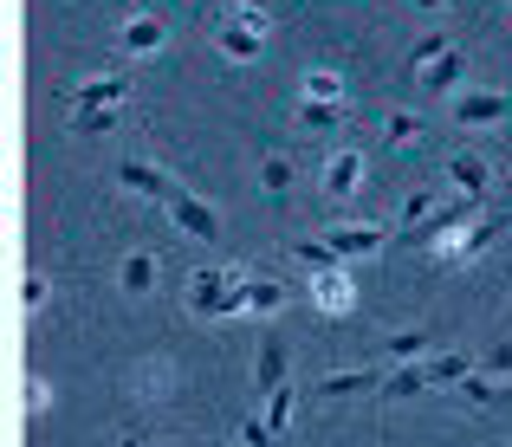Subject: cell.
Returning a JSON list of instances; mask_svg holds the SVG:
<instances>
[{
    "mask_svg": "<svg viewBox=\"0 0 512 447\" xmlns=\"http://www.w3.org/2000/svg\"><path fill=\"white\" fill-rule=\"evenodd\" d=\"M506 117H512L506 91H467V98H454V124L461 130H487V124H506Z\"/></svg>",
    "mask_w": 512,
    "mask_h": 447,
    "instance_id": "obj_6",
    "label": "cell"
},
{
    "mask_svg": "<svg viewBox=\"0 0 512 447\" xmlns=\"http://www.w3.org/2000/svg\"><path fill=\"white\" fill-rule=\"evenodd\" d=\"M448 52H454V39H448V33H428V39H415L409 65H415V72H428V65H435V59H448Z\"/></svg>",
    "mask_w": 512,
    "mask_h": 447,
    "instance_id": "obj_25",
    "label": "cell"
},
{
    "mask_svg": "<svg viewBox=\"0 0 512 447\" xmlns=\"http://www.w3.org/2000/svg\"><path fill=\"white\" fill-rule=\"evenodd\" d=\"M124 117H117V104L111 111H78V137H104V130H117Z\"/></svg>",
    "mask_w": 512,
    "mask_h": 447,
    "instance_id": "obj_31",
    "label": "cell"
},
{
    "mask_svg": "<svg viewBox=\"0 0 512 447\" xmlns=\"http://www.w3.org/2000/svg\"><path fill=\"white\" fill-rule=\"evenodd\" d=\"M117 46H124V59H156V52L169 46V20H156V13H130V20L117 26Z\"/></svg>",
    "mask_w": 512,
    "mask_h": 447,
    "instance_id": "obj_5",
    "label": "cell"
},
{
    "mask_svg": "<svg viewBox=\"0 0 512 447\" xmlns=\"http://www.w3.org/2000/svg\"><path fill=\"white\" fill-rule=\"evenodd\" d=\"M286 253H292V260L305 266V273H325V266H344L338 253H331V240H292Z\"/></svg>",
    "mask_w": 512,
    "mask_h": 447,
    "instance_id": "obj_20",
    "label": "cell"
},
{
    "mask_svg": "<svg viewBox=\"0 0 512 447\" xmlns=\"http://www.w3.org/2000/svg\"><path fill=\"white\" fill-rule=\"evenodd\" d=\"M299 124H305V130H338V124H344V104L305 98V104H299Z\"/></svg>",
    "mask_w": 512,
    "mask_h": 447,
    "instance_id": "obj_22",
    "label": "cell"
},
{
    "mask_svg": "<svg viewBox=\"0 0 512 447\" xmlns=\"http://www.w3.org/2000/svg\"><path fill=\"white\" fill-rule=\"evenodd\" d=\"M253 389H260V402H273L279 389H286V337H279V331L260 337V357H253Z\"/></svg>",
    "mask_w": 512,
    "mask_h": 447,
    "instance_id": "obj_7",
    "label": "cell"
},
{
    "mask_svg": "<svg viewBox=\"0 0 512 447\" xmlns=\"http://www.w3.org/2000/svg\"><path fill=\"white\" fill-rule=\"evenodd\" d=\"M46 409H52V383L33 376V383H26V422H46Z\"/></svg>",
    "mask_w": 512,
    "mask_h": 447,
    "instance_id": "obj_30",
    "label": "cell"
},
{
    "mask_svg": "<svg viewBox=\"0 0 512 447\" xmlns=\"http://www.w3.org/2000/svg\"><path fill=\"white\" fill-rule=\"evenodd\" d=\"M422 389H428V370H422V363H402V370L383 383V402H396V396H422Z\"/></svg>",
    "mask_w": 512,
    "mask_h": 447,
    "instance_id": "obj_21",
    "label": "cell"
},
{
    "mask_svg": "<svg viewBox=\"0 0 512 447\" xmlns=\"http://www.w3.org/2000/svg\"><path fill=\"white\" fill-rule=\"evenodd\" d=\"M415 137H422V117H415V111H396V117H389V130H383L389 149H402V143H415Z\"/></svg>",
    "mask_w": 512,
    "mask_h": 447,
    "instance_id": "obj_27",
    "label": "cell"
},
{
    "mask_svg": "<svg viewBox=\"0 0 512 447\" xmlns=\"http://www.w3.org/2000/svg\"><path fill=\"white\" fill-rule=\"evenodd\" d=\"M325 240H331V253L350 266V260H363V253H383L389 227H376V221H363V227H325Z\"/></svg>",
    "mask_w": 512,
    "mask_h": 447,
    "instance_id": "obj_9",
    "label": "cell"
},
{
    "mask_svg": "<svg viewBox=\"0 0 512 447\" xmlns=\"http://www.w3.org/2000/svg\"><path fill=\"white\" fill-rule=\"evenodd\" d=\"M500 227H506V221H474V227H461L454 240H441V247H428V260H435V266H474L480 253H487L493 240H500Z\"/></svg>",
    "mask_w": 512,
    "mask_h": 447,
    "instance_id": "obj_4",
    "label": "cell"
},
{
    "mask_svg": "<svg viewBox=\"0 0 512 447\" xmlns=\"http://www.w3.org/2000/svg\"><path fill=\"white\" fill-rule=\"evenodd\" d=\"M247 279L253 273H227V266H201L188 279V311L201 324H221V318H240L247 311Z\"/></svg>",
    "mask_w": 512,
    "mask_h": 447,
    "instance_id": "obj_1",
    "label": "cell"
},
{
    "mask_svg": "<svg viewBox=\"0 0 512 447\" xmlns=\"http://www.w3.org/2000/svg\"><path fill=\"white\" fill-rule=\"evenodd\" d=\"M357 188H363V149H331L325 156V195L350 201Z\"/></svg>",
    "mask_w": 512,
    "mask_h": 447,
    "instance_id": "obj_10",
    "label": "cell"
},
{
    "mask_svg": "<svg viewBox=\"0 0 512 447\" xmlns=\"http://www.w3.org/2000/svg\"><path fill=\"white\" fill-rule=\"evenodd\" d=\"M305 98H325V104H344V72H305Z\"/></svg>",
    "mask_w": 512,
    "mask_h": 447,
    "instance_id": "obj_23",
    "label": "cell"
},
{
    "mask_svg": "<svg viewBox=\"0 0 512 447\" xmlns=\"http://www.w3.org/2000/svg\"><path fill=\"white\" fill-rule=\"evenodd\" d=\"M435 350V331H396V337H383V363H415V357H428Z\"/></svg>",
    "mask_w": 512,
    "mask_h": 447,
    "instance_id": "obj_18",
    "label": "cell"
},
{
    "mask_svg": "<svg viewBox=\"0 0 512 447\" xmlns=\"http://www.w3.org/2000/svg\"><path fill=\"white\" fill-rule=\"evenodd\" d=\"M124 447H195V441H124Z\"/></svg>",
    "mask_w": 512,
    "mask_h": 447,
    "instance_id": "obj_36",
    "label": "cell"
},
{
    "mask_svg": "<svg viewBox=\"0 0 512 447\" xmlns=\"http://www.w3.org/2000/svg\"><path fill=\"white\" fill-rule=\"evenodd\" d=\"M20 305H26V318H39V311L52 305V279H46V273H26V292H20Z\"/></svg>",
    "mask_w": 512,
    "mask_h": 447,
    "instance_id": "obj_28",
    "label": "cell"
},
{
    "mask_svg": "<svg viewBox=\"0 0 512 447\" xmlns=\"http://www.w3.org/2000/svg\"><path fill=\"white\" fill-rule=\"evenodd\" d=\"M487 376H493V383H506V376H512V331L487 350Z\"/></svg>",
    "mask_w": 512,
    "mask_h": 447,
    "instance_id": "obj_33",
    "label": "cell"
},
{
    "mask_svg": "<svg viewBox=\"0 0 512 447\" xmlns=\"http://www.w3.org/2000/svg\"><path fill=\"white\" fill-rule=\"evenodd\" d=\"M461 72H467V59H461V52H448V59H435V72H422V91L448 98V91L461 85Z\"/></svg>",
    "mask_w": 512,
    "mask_h": 447,
    "instance_id": "obj_19",
    "label": "cell"
},
{
    "mask_svg": "<svg viewBox=\"0 0 512 447\" xmlns=\"http://www.w3.org/2000/svg\"><path fill=\"white\" fill-rule=\"evenodd\" d=\"M130 98V72H111V78H85V85H72V117L78 111H111V104Z\"/></svg>",
    "mask_w": 512,
    "mask_h": 447,
    "instance_id": "obj_8",
    "label": "cell"
},
{
    "mask_svg": "<svg viewBox=\"0 0 512 447\" xmlns=\"http://www.w3.org/2000/svg\"><path fill=\"white\" fill-rule=\"evenodd\" d=\"M234 20H240V26H253V33H273V13H266V7H240Z\"/></svg>",
    "mask_w": 512,
    "mask_h": 447,
    "instance_id": "obj_35",
    "label": "cell"
},
{
    "mask_svg": "<svg viewBox=\"0 0 512 447\" xmlns=\"http://www.w3.org/2000/svg\"><path fill=\"white\" fill-rule=\"evenodd\" d=\"M247 311L253 318H279V311H286V279H260L253 273L247 279Z\"/></svg>",
    "mask_w": 512,
    "mask_h": 447,
    "instance_id": "obj_17",
    "label": "cell"
},
{
    "mask_svg": "<svg viewBox=\"0 0 512 447\" xmlns=\"http://www.w3.org/2000/svg\"><path fill=\"white\" fill-rule=\"evenodd\" d=\"M292 409H299V396H292V383H286V389H279V396L266 402L260 415H266V422H273V435H286V428H292Z\"/></svg>",
    "mask_w": 512,
    "mask_h": 447,
    "instance_id": "obj_26",
    "label": "cell"
},
{
    "mask_svg": "<svg viewBox=\"0 0 512 447\" xmlns=\"http://www.w3.org/2000/svg\"><path fill=\"white\" fill-rule=\"evenodd\" d=\"M214 46H221V59H234V65H253V59H260V46H266V33H253V26L227 20L221 33H214Z\"/></svg>",
    "mask_w": 512,
    "mask_h": 447,
    "instance_id": "obj_13",
    "label": "cell"
},
{
    "mask_svg": "<svg viewBox=\"0 0 512 447\" xmlns=\"http://www.w3.org/2000/svg\"><path fill=\"white\" fill-rule=\"evenodd\" d=\"M305 292H312L318 318H350V305H357V279H350V266H325V273H305Z\"/></svg>",
    "mask_w": 512,
    "mask_h": 447,
    "instance_id": "obj_3",
    "label": "cell"
},
{
    "mask_svg": "<svg viewBox=\"0 0 512 447\" xmlns=\"http://www.w3.org/2000/svg\"><path fill=\"white\" fill-rule=\"evenodd\" d=\"M415 7H422V13H441V7H448V0H415Z\"/></svg>",
    "mask_w": 512,
    "mask_h": 447,
    "instance_id": "obj_37",
    "label": "cell"
},
{
    "mask_svg": "<svg viewBox=\"0 0 512 447\" xmlns=\"http://www.w3.org/2000/svg\"><path fill=\"white\" fill-rule=\"evenodd\" d=\"M137 396H143V402H163V396H169V370H163V363H143Z\"/></svg>",
    "mask_w": 512,
    "mask_h": 447,
    "instance_id": "obj_32",
    "label": "cell"
},
{
    "mask_svg": "<svg viewBox=\"0 0 512 447\" xmlns=\"http://www.w3.org/2000/svg\"><path fill=\"white\" fill-rule=\"evenodd\" d=\"M279 435H273V422L266 415H253V422H240V447H273Z\"/></svg>",
    "mask_w": 512,
    "mask_h": 447,
    "instance_id": "obj_34",
    "label": "cell"
},
{
    "mask_svg": "<svg viewBox=\"0 0 512 447\" xmlns=\"http://www.w3.org/2000/svg\"><path fill=\"white\" fill-rule=\"evenodd\" d=\"M428 208H435V188H415V195L402 201V221H396V227H409V234H415V227L428 221Z\"/></svg>",
    "mask_w": 512,
    "mask_h": 447,
    "instance_id": "obj_29",
    "label": "cell"
},
{
    "mask_svg": "<svg viewBox=\"0 0 512 447\" xmlns=\"http://www.w3.org/2000/svg\"><path fill=\"white\" fill-rule=\"evenodd\" d=\"M383 383H389L383 370H338V376H325V383H318V396L338 402V396H363V389H376V396H383Z\"/></svg>",
    "mask_w": 512,
    "mask_h": 447,
    "instance_id": "obj_15",
    "label": "cell"
},
{
    "mask_svg": "<svg viewBox=\"0 0 512 447\" xmlns=\"http://www.w3.org/2000/svg\"><path fill=\"white\" fill-rule=\"evenodd\" d=\"M506 7H512V0H506Z\"/></svg>",
    "mask_w": 512,
    "mask_h": 447,
    "instance_id": "obj_38",
    "label": "cell"
},
{
    "mask_svg": "<svg viewBox=\"0 0 512 447\" xmlns=\"http://www.w3.org/2000/svg\"><path fill=\"white\" fill-rule=\"evenodd\" d=\"M260 188H266V195H286V188H292V156L273 149V156L260 162Z\"/></svg>",
    "mask_w": 512,
    "mask_h": 447,
    "instance_id": "obj_24",
    "label": "cell"
},
{
    "mask_svg": "<svg viewBox=\"0 0 512 447\" xmlns=\"http://www.w3.org/2000/svg\"><path fill=\"white\" fill-rule=\"evenodd\" d=\"M448 182H454V195H480V201H487L493 162H487V156H454V162H448Z\"/></svg>",
    "mask_w": 512,
    "mask_h": 447,
    "instance_id": "obj_12",
    "label": "cell"
},
{
    "mask_svg": "<svg viewBox=\"0 0 512 447\" xmlns=\"http://www.w3.org/2000/svg\"><path fill=\"white\" fill-rule=\"evenodd\" d=\"M163 208H169V221L182 227L188 240H201V247H214L221 240V214L208 208V201L195 195V188H182V182H169V195H163Z\"/></svg>",
    "mask_w": 512,
    "mask_h": 447,
    "instance_id": "obj_2",
    "label": "cell"
},
{
    "mask_svg": "<svg viewBox=\"0 0 512 447\" xmlns=\"http://www.w3.org/2000/svg\"><path fill=\"white\" fill-rule=\"evenodd\" d=\"M422 370H428V389H461L467 376H474V357H467V350H441V357H428Z\"/></svg>",
    "mask_w": 512,
    "mask_h": 447,
    "instance_id": "obj_14",
    "label": "cell"
},
{
    "mask_svg": "<svg viewBox=\"0 0 512 447\" xmlns=\"http://www.w3.org/2000/svg\"><path fill=\"white\" fill-rule=\"evenodd\" d=\"M156 273H163V260H156V253H124V266H117V279H124L130 298L156 292Z\"/></svg>",
    "mask_w": 512,
    "mask_h": 447,
    "instance_id": "obj_16",
    "label": "cell"
},
{
    "mask_svg": "<svg viewBox=\"0 0 512 447\" xmlns=\"http://www.w3.org/2000/svg\"><path fill=\"white\" fill-rule=\"evenodd\" d=\"M117 182H124L130 195H143V201H163V195H169V175L156 169V162H137V156L117 162Z\"/></svg>",
    "mask_w": 512,
    "mask_h": 447,
    "instance_id": "obj_11",
    "label": "cell"
}]
</instances>
